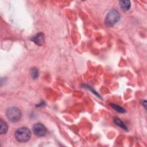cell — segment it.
<instances>
[{
	"label": "cell",
	"mask_w": 147,
	"mask_h": 147,
	"mask_svg": "<svg viewBox=\"0 0 147 147\" xmlns=\"http://www.w3.org/2000/svg\"><path fill=\"white\" fill-rule=\"evenodd\" d=\"M31 137V131L28 127H21L15 132L16 140L20 142H25L29 141Z\"/></svg>",
	"instance_id": "obj_1"
},
{
	"label": "cell",
	"mask_w": 147,
	"mask_h": 147,
	"mask_svg": "<svg viewBox=\"0 0 147 147\" xmlns=\"http://www.w3.org/2000/svg\"><path fill=\"white\" fill-rule=\"evenodd\" d=\"M120 20L119 12L115 9H112L106 15L105 17V24L108 27H112L117 24Z\"/></svg>",
	"instance_id": "obj_2"
},
{
	"label": "cell",
	"mask_w": 147,
	"mask_h": 147,
	"mask_svg": "<svg viewBox=\"0 0 147 147\" xmlns=\"http://www.w3.org/2000/svg\"><path fill=\"white\" fill-rule=\"evenodd\" d=\"M21 110L17 107H11L6 111V117L11 122H17L21 118Z\"/></svg>",
	"instance_id": "obj_3"
},
{
	"label": "cell",
	"mask_w": 147,
	"mask_h": 147,
	"mask_svg": "<svg viewBox=\"0 0 147 147\" xmlns=\"http://www.w3.org/2000/svg\"><path fill=\"white\" fill-rule=\"evenodd\" d=\"M33 131L36 136L38 137H43L46 134L47 130L43 124L37 123L34 124L33 127Z\"/></svg>",
	"instance_id": "obj_4"
},
{
	"label": "cell",
	"mask_w": 147,
	"mask_h": 147,
	"mask_svg": "<svg viewBox=\"0 0 147 147\" xmlns=\"http://www.w3.org/2000/svg\"><path fill=\"white\" fill-rule=\"evenodd\" d=\"M31 40L36 45H39V46H41L44 44V41H45L44 34L41 32L38 33L36 34L35 35H34L32 37Z\"/></svg>",
	"instance_id": "obj_5"
},
{
	"label": "cell",
	"mask_w": 147,
	"mask_h": 147,
	"mask_svg": "<svg viewBox=\"0 0 147 147\" xmlns=\"http://www.w3.org/2000/svg\"><path fill=\"white\" fill-rule=\"evenodd\" d=\"M119 5L122 11H127L130 6L131 3L129 1H119Z\"/></svg>",
	"instance_id": "obj_6"
},
{
	"label": "cell",
	"mask_w": 147,
	"mask_h": 147,
	"mask_svg": "<svg viewBox=\"0 0 147 147\" xmlns=\"http://www.w3.org/2000/svg\"><path fill=\"white\" fill-rule=\"evenodd\" d=\"M8 130L7 124L2 119L0 120V133L1 134H5Z\"/></svg>",
	"instance_id": "obj_7"
},
{
	"label": "cell",
	"mask_w": 147,
	"mask_h": 147,
	"mask_svg": "<svg viewBox=\"0 0 147 147\" xmlns=\"http://www.w3.org/2000/svg\"><path fill=\"white\" fill-rule=\"evenodd\" d=\"M113 120H114V123L117 125H118V126L122 127L123 129H124V130H125L126 131L128 130H127V127H126V126L125 125V123L119 118H118L117 117H115L113 118Z\"/></svg>",
	"instance_id": "obj_8"
},
{
	"label": "cell",
	"mask_w": 147,
	"mask_h": 147,
	"mask_svg": "<svg viewBox=\"0 0 147 147\" xmlns=\"http://www.w3.org/2000/svg\"><path fill=\"white\" fill-rule=\"evenodd\" d=\"M30 74L31 76L33 79H37L39 76V72L37 68H32L30 70Z\"/></svg>",
	"instance_id": "obj_9"
},
{
	"label": "cell",
	"mask_w": 147,
	"mask_h": 147,
	"mask_svg": "<svg viewBox=\"0 0 147 147\" xmlns=\"http://www.w3.org/2000/svg\"><path fill=\"white\" fill-rule=\"evenodd\" d=\"M111 107L114 109V110H115L117 111H118V112H119V113H125V110L123 108V107H121V106H118V105H116V104H114V103H111Z\"/></svg>",
	"instance_id": "obj_10"
}]
</instances>
